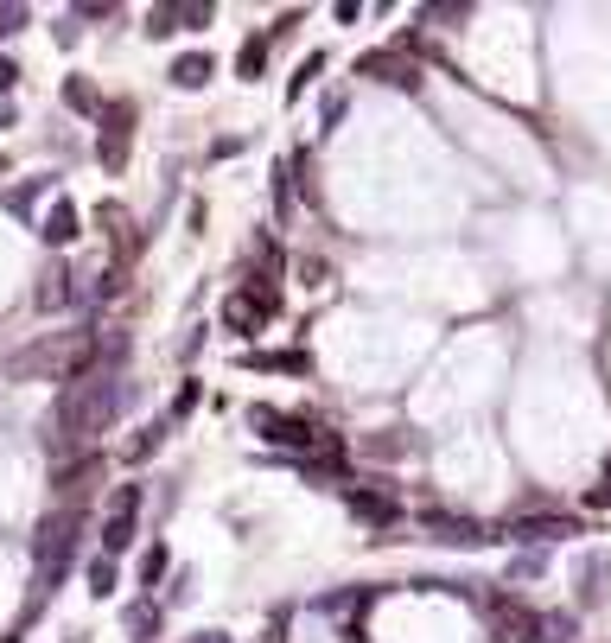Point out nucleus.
<instances>
[{"label":"nucleus","instance_id":"14","mask_svg":"<svg viewBox=\"0 0 611 643\" xmlns=\"http://www.w3.org/2000/svg\"><path fill=\"white\" fill-rule=\"evenodd\" d=\"M96 472H102V459H96V453H83L77 465H64V472H58V491H83V484H90Z\"/></svg>","mask_w":611,"mask_h":643},{"label":"nucleus","instance_id":"2","mask_svg":"<svg viewBox=\"0 0 611 643\" xmlns=\"http://www.w3.org/2000/svg\"><path fill=\"white\" fill-rule=\"evenodd\" d=\"M77 529H83L77 510L45 516L39 542H32V554H39V586H58V573H64V561H71V548H77Z\"/></svg>","mask_w":611,"mask_h":643},{"label":"nucleus","instance_id":"18","mask_svg":"<svg viewBox=\"0 0 611 643\" xmlns=\"http://www.w3.org/2000/svg\"><path fill=\"white\" fill-rule=\"evenodd\" d=\"M26 26V7H0V39H7V32H20Z\"/></svg>","mask_w":611,"mask_h":643},{"label":"nucleus","instance_id":"16","mask_svg":"<svg viewBox=\"0 0 611 643\" xmlns=\"http://www.w3.org/2000/svg\"><path fill=\"white\" fill-rule=\"evenodd\" d=\"M64 281H71V274H58V268H51L45 281H39V306H64V300H71V287H64Z\"/></svg>","mask_w":611,"mask_h":643},{"label":"nucleus","instance_id":"15","mask_svg":"<svg viewBox=\"0 0 611 643\" xmlns=\"http://www.w3.org/2000/svg\"><path fill=\"white\" fill-rule=\"evenodd\" d=\"M351 510H357V516H376V523H389L395 503H389V497H370V491H351Z\"/></svg>","mask_w":611,"mask_h":643},{"label":"nucleus","instance_id":"8","mask_svg":"<svg viewBox=\"0 0 611 643\" xmlns=\"http://www.w3.org/2000/svg\"><path fill=\"white\" fill-rule=\"evenodd\" d=\"M503 535H529V542H554V535H573L567 516H516V523H503Z\"/></svg>","mask_w":611,"mask_h":643},{"label":"nucleus","instance_id":"17","mask_svg":"<svg viewBox=\"0 0 611 643\" xmlns=\"http://www.w3.org/2000/svg\"><path fill=\"white\" fill-rule=\"evenodd\" d=\"M261 58H268V45L249 39V45H242V58H236V71H242V77H255V71H261Z\"/></svg>","mask_w":611,"mask_h":643},{"label":"nucleus","instance_id":"13","mask_svg":"<svg viewBox=\"0 0 611 643\" xmlns=\"http://www.w3.org/2000/svg\"><path fill=\"white\" fill-rule=\"evenodd\" d=\"M39 236H45V242H71V236H77V211H71V204H51V217H45Z\"/></svg>","mask_w":611,"mask_h":643},{"label":"nucleus","instance_id":"3","mask_svg":"<svg viewBox=\"0 0 611 643\" xmlns=\"http://www.w3.org/2000/svg\"><path fill=\"white\" fill-rule=\"evenodd\" d=\"M255 427H268V440H281V446H300V453L338 459V440H331L325 427H312V421H293V414H268V408H261Z\"/></svg>","mask_w":611,"mask_h":643},{"label":"nucleus","instance_id":"5","mask_svg":"<svg viewBox=\"0 0 611 643\" xmlns=\"http://www.w3.org/2000/svg\"><path fill=\"white\" fill-rule=\"evenodd\" d=\"M357 71H363V77H376V83H389V90H414V83H421L414 58H401V51H370V58H363Z\"/></svg>","mask_w":611,"mask_h":643},{"label":"nucleus","instance_id":"19","mask_svg":"<svg viewBox=\"0 0 611 643\" xmlns=\"http://www.w3.org/2000/svg\"><path fill=\"white\" fill-rule=\"evenodd\" d=\"M90 586H96V593H109V586H115V567L96 561V567H90Z\"/></svg>","mask_w":611,"mask_h":643},{"label":"nucleus","instance_id":"11","mask_svg":"<svg viewBox=\"0 0 611 643\" xmlns=\"http://www.w3.org/2000/svg\"><path fill=\"white\" fill-rule=\"evenodd\" d=\"M427 529H440L446 542H484V535H478V523H471V516H440V510H433V516H427Z\"/></svg>","mask_w":611,"mask_h":643},{"label":"nucleus","instance_id":"12","mask_svg":"<svg viewBox=\"0 0 611 643\" xmlns=\"http://www.w3.org/2000/svg\"><path fill=\"white\" fill-rule=\"evenodd\" d=\"M172 83H179V90H198V83H211V58H198V51H191V58H179V64H172Z\"/></svg>","mask_w":611,"mask_h":643},{"label":"nucleus","instance_id":"9","mask_svg":"<svg viewBox=\"0 0 611 643\" xmlns=\"http://www.w3.org/2000/svg\"><path fill=\"white\" fill-rule=\"evenodd\" d=\"M211 20V7H160L147 20V32H179V26H204Z\"/></svg>","mask_w":611,"mask_h":643},{"label":"nucleus","instance_id":"10","mask_svg":"<svg viewBox=\"0 0 611 643\" xmlns=\"http://www.w3.org/2000/svg\"><path fill=\"white\" fill-rule=\"evenodd\" d=\"M128 109H109V141H102V160H109V166H121V160H128Z\"/></svg>","mask_w":611,"mask_h":643},{"label":"nucleus","instance_id":"4","mask_svg":"<svg viewBox=\"0 0 611 643\" xmlns=\"http://www.w3.org/2000/svg\"><path fill=\"white\" fill-rule=\"evenodd\" d=\"M484 612H491V637L497 643H541V631H548V618H535L522 599H491Z\"/></svg>","mask_w":611,"mask_h":643},{"label":"nucleus","instance_id":"7","mask_svg":"<svg viewBox=\"0 0 611 643\" xmlns=\"http://www.w3.org/2000/svg\"><path fill=\"white\" fill-rule=\"evenodd\" d=\"M268 312H274V287H261V293H236V300H230V312H223V319H230L236 332H255V325L268 319Z\"/></svg>","mask_w":611,"mask_h":643},{"label":"nucleus","instance_id":"6","mask_svg":"<svg viewBox=\"0 0 611 643\" xmlns=\"http://www.w3.org/2000/svg\"><path fill=\"white\" fill-rule=\"evenodd\" d=\"M134 510H141V491H134V484H121L115 491V510H109V529H102V548L109 554H121L134 542Z\"/></svg>","mask_w":611,"mask_h":643},{"label":"nucleus","instance_id":"20","mask_svg":"<svg viewBox=\"0 0 611 643\" xmlns=\"http://www.w3.org/2000/svg\"><path fill=\"white\" fill-rule=\"evenodd\" d=\"M13 83H20V64H13V58H0V90H13Z\"/></svg>","mask_w":611,"mask_h":643},{"label":"nucleus","instance_id":"1","mask_svg":"<svg viewBox=\"0 0 611 643\" xmlns=\"http://www.w3.org/2000/svg\"><path fill=\"white\" fill-rule=\"evenodd\" d=\"M115 408H121V389H115V382H102V376H71V382H64V402H58V446L102 433V427L115 421Z\"/></svg>","mask_w":611,"mask_h":643}]
</instances>
